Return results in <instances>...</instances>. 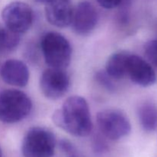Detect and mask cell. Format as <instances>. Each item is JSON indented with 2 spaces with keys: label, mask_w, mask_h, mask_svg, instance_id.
<instances>
[{
  "label": "cell",
  "mask_w": 157,
  "mask_h": 157,
  "mask_svg": "<svg viewBox=\"0 0 157 157\" xmlns=\"http://www.w3.org/2000/svg\"><path fill=\"white\" fill-rule=\"evenodd\" d=\"M130 53L121 51L110 55L106 63L105 71L111 78L121 79L127 75V59Z\"/></svg>",
  "instance_id": "12"
},
{
  "label": "cell",
  "mask_w": 157,
  "mask_h": 157,
  "mask_svg": "<svg viewBox=\"0 0 157 157\" xmlns=\"http://www.w3.org/2000/svg\"><path fill=\"white\" fill-rule=\"evenodd\" d=\"M96 1L100 6L107 9H114L123 2V0H96Z\"/></svg>",
  "instance_id": "17"
},
{
  "label": "cell",
  "mask_w": 157,
  "mask_h": 157,
  "mask_svg": "<svg viewBox=\"0 0 157 157\" xmlns=\"http://www.w3.org/2000/svg\"><path fill=\"white\" fill-rule=\"evenodd\" d=\"M0 75L6 84L23 87L29 80V71L25 63L20 60L9 59L5 61L0 69Z\"/></svg>",
  "instance_id": "11"
},
{
  "label": "cell",
  "mask_w": 157,
  "mask_h": 157,
  "mask_svg": "<svg viewBox=\"0 0 157 157\" xmlns=\"http://www.w3.org/2000/svg\"><path fill=\"white\" fill-rule=\"evenodd\" d=\"M74 9L71 0H49L45 3V16L48 22L58 28L71 25Z\"/></svg>",
  "instance_id": "10"
},
{
  "label": "cell",
  "mask_w": 157,
  "mask_h": 157,
  "mask_svg": "<svg viewBox=\"0 0 157 157\" xmlns=\"http://www.w3.org/2000/svg\"><path fill=\"white\" fill-rule=\"evenodd\" d=\"M2 18L5 26L12 32L21 35L25 33L33 22V11L25 2H12L2 11Z\"/></svg>",
  "instance_id": "6"
},
{
  "label": "cell",
  "mask_w": 157,
  "mask_h": 157,
  "mask_svg": "<svg viewBox=\"0 0 157 157\" xmlns=\"http://www.w3.org/2000/svg\"><path fill=\"white\" fill-rule=\"evenodd\" d=\"M70 157H73V156H70Z\"/></svg>",
  "instance_id": "21"
},
{
  "label": "cell",
  "mask_w": 157,
  "mask_h": 157,
  "mask_svg": "<svg viewBox=\"0 0 157 157\" xmlns=\"http://www.w3.org/2000/svg\"><path fill=\"white\" fill-rule=\"evenodd\" d=\"M98 14L93 4L88 1H82L74 9L71 25L78 35H89L96 27Z\"/></svg>",
  "instance_id": "9"
},
{
  "label": "cell",
  "mask_w": 157,
  "mask_h": 157,
  "mask_svg": "<svg viewBox=\"0 0 157 157\" xmlns=\"http://www.w3.org/2000/svg\"><path fill=\"white\" fill-rule=\"evenodd\" d=\"M138 117L145 131L153 132L157 128V107L150 102L144 103L138 109Z\"/></svg>",
  "instance_id": "13"
},
{
  "label": "cell",
  "mask_w": 157,
  "mask_h": 157,
  "mask_svg": "<svg viewBox=\"0 0 157 157\" xmlns=\"http://www.w3.org/2000/svg\"><path fill=\"white\" fill-rule=\"evenodd\" d=\"M0 157H2V151L1 147H0Z\"/></svg>",
  "instance_id": "20"
},
{
  "label": "cell",
  "mask_w": 157,
  "mask_h": 157,
  "mask_svg": "<svg viewBox=\"0 0 157 157\" xmlns=\"http://www.w3.org/2000/svg\"><path fill=\"white\" fill-rule=\"evenodd\" d=\"M52 119L59 128L78 137L88 136L93 129L89 105L81 96L66 99L61 108L54 113Z\"/></svg>",
  "instance_id": "1"
},
{
  "label": "cell",
  "mask_w": 157,
  "mask_h": 157,
  "mask_svg": "<svg viewBox=\"0 0 157 157\" xmlns=\"http://www.w3.org/2000/svg\"><path fill=\"white\" fill-rule=\"evenodd\" d=\"M60 147H61L63 151L67 153H73L74 150H75L73 145L68 140H61V142H60Z\"/></svg>",
  "instance_id": "18"
},
{
  "label": "cell",
  "mask_w": 157,
  "mask_h": 157,
  "mask_svg": "<svg viewBox=\"0 0 157 157\" xmlns=\"http://www.w3.org/2000/svg\"><path fill=\"white\" fill-rule=\"evenodd\" d=\"M44 61L49 67L64 69L70 64L72 49L68 40L61 34L50 32L41 41Z\"/></svg>",
  "instance_id": "3"
},
{
  "label": "cell",
  "mask_w": 157,
  "mask_h": 157,
  "mask_svg": "<svg viewBox=\"0 0 157 157\" xmlns=\"http://www.w3.org/2000/svg\"><path fill=\"white\" fill-rule=\"evenodd\" d=\"M32 103L25 92L17 89H6L0 92V121L15 124L30 113Z\"/></svg>",
  "instance_id": "2"
},
{
  "label": "cell",
  "mask_w": 157,
  "mask_h": 157,
  "mask_svg": "<svg viewBox=\"0 0 157 157\" xmlns=\"http://www.w3.org/2000/svg\"><path fill=\"white\" fill-rule=\"evenodd\" d=\"M35 1L38 2H40V3H44L45 4L46 2H48L49 1V0H35Z\"/></svg>",
  "instance_id": "19"
},
{
  "label": "cell",
  "mask_w": 157,
  "mask_h": 157,
  "mask_svg": "<svg viewBox=\"0 0 157 157\" xmlns=\"http://www.w3.org/2000/svg\"><path fill=\"white\" fill-rule=\"evenodd\" d=\"M97 124L101 133L111 140H118L128 136L131 124L127 117L117 110H104L97 114Z\"/></svg>",
  "instance_id": "5"
},
{
  "label": "cell",
  "mask_w": 157,
  "mask_h": 157,
  "mask_svg": "<svg viewBox=\"0 0 157 157\" xmlns=\"http://www.w3.org/2000/svg\"><path fill=\"white\" fill-rule=\"evenodd\" d=\"M127 75L133 83L144 87L153 85L156 75L151 64L141 57L130 54L127 59Z\"/></svg>",
  "instance_id": "8"
},
{
  "label": "cell",
  "mask_w": 157,
  "mask_h": 157,
  "mask_svg": "<svg viewBox=\"0 0 157 157\" xmlns=\"http://www.w3.org/2000/svg\"><path fill=\"white\" fill-rule=\"evenodd\" d=\"M144 53L150 63L157 67V39H153L146 43Z\"/></svg>",
  "instance_id": "15"
},
{
  "label": "cell",
  "mask_w": 157,
  "mask_h": 157,
  "mask_svg": "<svg viewBox=\"0 0 157 157\" xmlns=\"http://www.w3.org/2000/svg\"><path fill=\"white\" fill-rule=\"evenodd\" d=\"M19 41V35L0 25V55L12 52L17 48Z\"/></svg>",
  "instance_id": "14"
},
{
  "label": "cell",
  "mask_w": 157,
  "mask_h": 157,
  "mask_svg": "<svg viewBox=\"0 0 157 157\" xmlns=\"http://www.w3.org/2000/svg\"><path fill=\"white\" fill-rule=\"evenodd\" d=\"M40 87L48 99H60L70 87V77L64 69L49 67L44 71L40 78Z\"/></svg>",
  "instance_id": "7"
},
{
  "label": "cell",
  "mask_w": 157,
  "mask_h": 157,
  "mask_svg": "<svg viewBox=\"0 0 157 157\" xmlns=\"http://www.w3.org/2000/svg\"><path fill=\"white\" fill-rule=\"evenodd\" d=\"M56 139L51 130L35 127L29 130L23 138L21 153L24 157H52Z\"/></svg>",
  "instance_id": "4"
},
{
  "label": "cell",
  "mask_w": 157,
  "mask_h": 157,
  "mask_svg": "<svg viewBox=\"0 0 157 157\" xmlns=\"http://www.w3.org/2000/svg\"><path fill=\"white\" fill-rule=\"evenodd\" d=\"M96 79L101 84L104 85L108 90H113V84L111 81V78L109 76L106 71H98L96 74Z\"/></svg>",
  "instance_id": "16"
}]
</instances>
